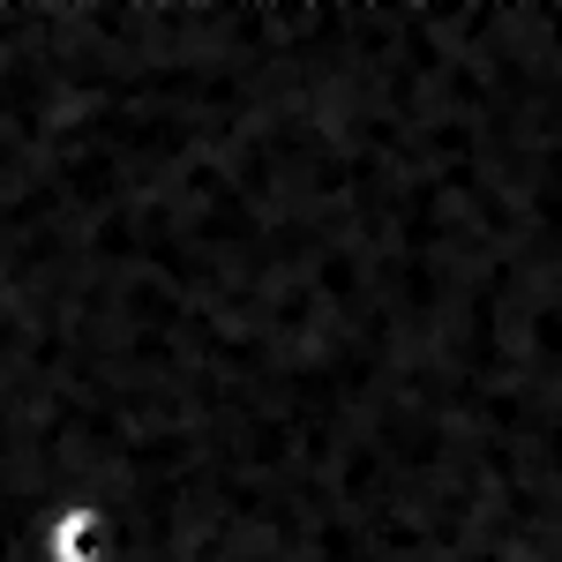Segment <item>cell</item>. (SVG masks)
I'll use <instances>...</instances> for the list:
<instances>
[{"instance_id": "cell-1", "label": "cell", "mask_w": 562, "mask_h": 562, "mask_svg": "<svg viewBox=\"0 0 562 562\" xmlns=\"http://www.w3.org/2000/svg\"><path fill=\"white\" fill-rule=\"evenodd\" d=\"M113 555H121V525H113L105 503H90V495L60 503L38 525V562H113Z\"/></svg>"}]
</instances>
